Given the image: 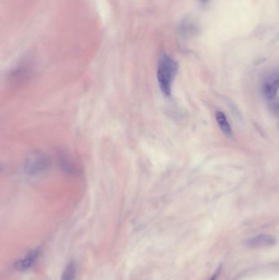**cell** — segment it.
<instances>
[{"instance_id": "cell-1", "label": "cell", "mask_w": 279, "mask_h": 280, "mask_svg": "<svg viewBox=\"0 0 279 280\" xmlns=\"http://www.w3.org/2000/svg\"><path fill=\"white\" fill-rule=\"evenodd\" d=\"M176 73V62L168 56H163L158 63L157 80L160 90L165 96L171 94L172 85Z\"/></svg>"}, {"instance_id": "cell-2", "label": "cell", "mask_w": 279, "mask_h": 280, "mask_svg": "<svg viewBox=\"0 0 279 280\" xmlns=\"http://www.w3.org/2000/svg\"><path fill=\"white\" fill-rule=\"evenodd\" d=\"M276 244V239L270 234H260L247 239L245 244L249 248H261L272 247Z\"/></svg>"}, {"instance_id": "cell-3", "label": "cell", "mask_w": 279, "mask_h": 280, "mask_svg": "<svg viewBox=\"0 0 279 280\" xmlns=\"http://www.w3.org/2000/svg\"><path fill=\"white\" fill-rule=\"evenodd\" d=\"M279 89V75H273V76H270L264 84V94L267 99H273L277 94Z\"/></svg>"}, {"instance_id": "cell-4", "label": "cell", "mask_w": 279, "mask_h": 280, "mask_svg": "<svg viewBox=\"0 0 279 280\" xmlns=\"http://www.w3.org/2000/svg\"><path fill=\"white\" fill-rule=\"evenodd\" d=\"M39 254V250L32 251L30 253H28L27 256H25L23 259L17 261L15 263V267H16V270L21 271L29 270L34 265Z\"/></svg>"}, {"instance_id": "cell-5", "label": "cell", "mask_w": 279, "mask_h": 280, "mask_svg": "<svg viewBox=\"0 0 279 280\" xmlns=\"http://www.w3.org/2000/svg\"><path fill=\"white\" fill-rule=\"evenodd\" d=\"M215 118H216V122H217L219 127L221 129V131L224 132V135L232 137L234 131L232 130L231 126L228 122L227 117H225L222 112H216L215 113Z\"/></svg>"}, {"instance_id": "cell-6", "label": "cell", "mask_w": 279, "mask_h": 280, "mask_svg": "<svg viewBox=\"0 0 279 280\" xmlns=\"http://www.w3.org/2000/svg\"><path fill=\"white\" fill-rule=\"evenodd\" d=\"M76 265L74 262H71L67 265L62 275L61 280H76Z\"/></svg>"}, {"instance_id": "cell-7", "label": "cell", "mask_w": 279, "mask_h": 280, "mask_svg": "<svg viewBox=\"0 0 279 280\" xmlns=\"http://www.w3.org/2000/svg\"><path fill=\"white\" fill-rule=\"evenodd\" d=\"M219 274H220V271H216V272H215V273L213 275L212 277H211V280H216V279H217L218 277V275H219Z\"/></svg>"}, {"instance_id": "cell-8", "label": "cell", "mask_w": 279, "mask_h": 280, "mask_svg": "<svg viewBox=\"0 0 279 280\" xmlns=\"http://www.w3.org/2000/svg\"><path fill=\"white\" fill-rule=\"evenodd\" d=\"M202 1H206V0H202Z\"/></svg>"}]
</instances>
